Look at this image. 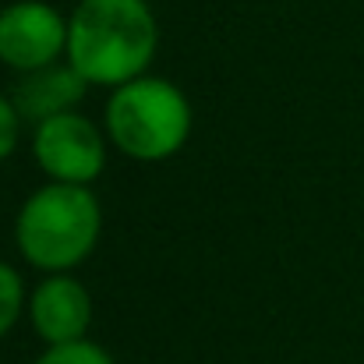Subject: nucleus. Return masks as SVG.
<instances>
[{"label":"nucleus","mask_w":364,"mask_h":364,"mask_svg":"<svg viewBox=\"0 0 364 364\" xmlns=\"http://www.w3.org/2000/svg\"><path fill=\"white\" fill-rule=\"evenodd\" d=\"M156 46L159 25L149 0H78L68 18V64L89 85L117 89L141 78Z\"/></svg>","instance_id":"f257e3e1"},{"label":"nucleus","mask_w":364,"mask_h":364,"mask_svg":"<svg viewBox=\"0 0 364 364\" xmlns=\"http://www.w3.org/2000/svg\"><path fill=\"white\" fill-rule=\"evenodd\" d=\"M103 230V209L85 184L50 181L32 191L18 213L14 241L28 265L43 272H68L82 265Z\"/></svg>","instance_id":"f03ea898"},{"label":"nucleus","mask_w":364,"mask_h":364,"mask_svg":"<svg viewBox=\"0 0 364 364\" xmlns=\"http://www.w3.org/2000/svg\"><path fill=\"white\" fill-rule=\"evenodd\" d=\"M107 134L138 163L170 159L191 134V103L166 78H131L107 103Z\"/></svg>","instance_id":"7ed1b4c3"},{"label":"nucleus","mask_w":364,"mask_h":364,"mask_svg":"<svg viewBox=\"0 0 364 364\" xmlns=\"http://www.w3.org/2000/svg\"><path fill=\"white\" fill-rule=\"evenodd\" d=\"M32 156L50 181L89 188L107 166V141L89 117H82L78 110H68L36 124Z\"/></svg>","instance_id":"20e7f679"},{"label":"nucleus","mask_w":364,"mask_h":364,"mask_svg":"<svg viewBox=\"0 0 364 364\" xmlns=\"http://www.w3.org/2000/svg\"><path fill=\"white\" fill-rule=\"evenodd\" d=\"M68 57V18L46 0H14L0 11V64L39 71Z\"/></svg>","instance_id":"39448f33"},{"label":"nucleus","mask_w":364,"mask_h":364,"mask_svg":"<svg viewBox=\"0 0 364 364\" xmlns=\"http://www.w3.org/2000/svg\"><path fill=\"white\" fill-rule=\"evenodd\" d=\"M28 318H32V329L50 347L85 340L92 326V294L75 276L50 272L28 297Z\"/></svg>","instance_id":"423d86ee"},{"label":"nucleus","mask_w":364,"mask_h":364,"mask_svg":"<svg viewBox=\"0 0 364 364\" xmlns=\"http://www.w3.org/2000/svg\"><path fill=\"white\" fill-rule=\"evenodd\" d=\"M89 92V82L71 68V64H50L39 71H25L14 89H11V103L18 107L21 121L28 124H43L57 114L75 110Z\"/></svg>","instance_id":"0eeeda50"},{"label":"nucleus","mask_w":364,"mask_h":364,"mask_svg":"<svg viewBox=\"0 0 364 364\" xmlns=\"http://www.w3.org/2000/svg\"><path fill=\"white\" fill-rule=\"evenodd\" d=\"M25 304H28V301H25L21 276H18L7 262H0V340L14 329V322H18V315H21Z\"/></svg>","instance_id":"6e6552de"},{"label":"nucleus","mask_w":364,"mask_h":364,"mask_svg":"<svg viewBox=\"0 0 364 364\" xmlns=\"http://www.w3.org/2000/svg\"><path fill=\"white\" fill-rule=\"evenodd\" d=\"M36 364H114V358L92 340H75V343H53Z\"/></svg>","instance_id":"1a4fd4ad"},{"label":"nucleus","mask_w":364,"mask_h":364,"mask_svg":"<svg viewBox=\"0 0 364 364\" xmlns=\"http://www.w3.org/2000/svg\"><path fill=\"white\" fill-rule=\"evenodd\" d=\"M18 134H21V114L11 103V96H0V163L14 152Z\"/></svg>","instance_id":"9d476101"},{"label":"nucleus","mask_w":364,"mask_h":364,"mask_svg":"<svg viewBox=\"0 0 364 364\" xmlns=\"http://www.w3.org/2000/svg\"><path fill=\"white\" fill-rule=\"evenodd\" d=\"M0 11H4V4H0Z\"/></svg>","instance_id":"9b49d317"}]
</instances>
